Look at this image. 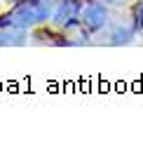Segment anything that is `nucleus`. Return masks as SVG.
<instances>
[{
	"instance_id": "423d86ee",
	"label": "nucleus",
	"mask_w": 143,
	"mask_h": 155,
	"mask_svg": "<svg viewBox=\"0 0 143 155\" xmlns=\"http://www.w3.org/2000/svg\"><path fill=\"white\" fill-rule=\"evenodd\" d=\"M132 26L136 33H143V0H136L132 5Z\"/></svg>"
},
{
	"instance_id": "39448f33",
	"label": "nucleus",
	"mask_w": 143,
	"mask_h": 155,
	"mask_svg": "<svg viewBox=\"0 0 143 155\" xmlns=\"http://www.w3.org/2000/svg\"><path fill=\"white\" fill-rule=\"evenodd\" d=\"M136 38V31L132 24H115L110 33H108V45L113 47H122V45H132Z\"/></svg>"
},
{
	"instance_id": "f03ea898",
	"label": "nucleus",
	"mask_w": 143,
	"mask_h": 155,
	"mask_svg": "<svg viewBox=\"0 0 143 155\" xmlns=\"http://www.w3.org/2000/svg\"><path fill=\"white\" fill-rule=\"evenodd\" d=\"M85 0H57L54 10L49 17V24L61 33L80 31V12H82Z\"/></svg>"
},
{
	"instance_id": "f257e3e1",
	"label": "nucleus",
	"mask_w": 143,
	"mask_h": 155,
	"mask_svg": "<svg viewBox=\"0 0 143 155\" xmlns=\"http://www.w3.org/2000/svg\"><path fill=\"white\" fill-rule=\"evenodd\" d=\"M57 0H19L14 2V7L7 12L12 24H17L24 31H33L38 26L49 24L52 10H54Z\"/></svg>"
},
{
	"instance_id": "0eeeda50",
	"label": "nucleus",
	"mask_w": 143,
	"mask_h": 155,
	"mask_svg": "<svg viewBox=\"0 0 143 155\" xmlns=\"http://www.w3.org/2000/svg\"><path fill=\"white\" fill-rule=\"evenodd\" d=\"M101 2H106L108 7H122V5H127L129 0H101Z\"/></svg>"
},
{
	"instance_id": "7ed1b4c3",
	"label": "nucleus",
	"mask_w": 143,
	"mask_h": 155,
	"mask_svg": "<svg viewBox=\"0 0 143 155\" xmlns=\"http://www.w3.org/2000/svg\"><path fill=\"white\" fill-rule=\"evenodd\" d=\"M110 24V7L101 2V0H89L82 5L80 12V28L87 31L89 35L92 33H101L103 28H108Z\"/></svg>"
},
{
	"instance_id": "20e7f679",
	"label": "nucleus",
	"mask_w": 143,
	"mask_h": 155,
	"mask_svg": "<svg viewBox=\"0 0 143 155\" xmlns=\"http://www.w3.org/2000/svg\"><path fill=\"white\" fill-rule=\"evenodd\" d=\"M28 42V31L12 24L7 14L0 17V47H21Z\"/></svg>"
}]
</instances>
